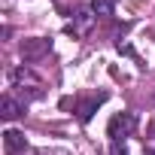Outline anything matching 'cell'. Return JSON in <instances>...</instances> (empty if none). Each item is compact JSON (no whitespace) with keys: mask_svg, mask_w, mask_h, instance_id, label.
Returning <instances> with one entry per match:
<instances>
[{"mask_svg":"<svg viewBox=\"0 0 155 155\" xmlns=\"http://www.w3.org/2000/svg\"><path fill=\"white\" fill-rule=\"evenodd\" d=\"M52 52V40H43V37H34V40H25L21 43V58L31 64V61H40L43 55Z\"/></svg>","mask_w":155,"mask_h":155,"instance_id":"obj_2","label":"cell"},{"mask_svg":"<svg viewBox=\"0 0 155 155\" xmlns=\"http://www.w3.org/2000/svg\"><path fill=\"white\" fill-rule=\"evenodd\" d=\"M91 25H94V9L85 6V9L76 12V18L67 25V34H73V37H85V34L91 31Z\"/></svg>","mask_w":155,"mask_h":155,"instance_id":"obj_3","label":"cell"},{"mask_svg":"<svg viewBox=\"0 0 155 155\" xmlns=\"http://www.w3.org/2000/svg\"><path fill=\"white\" fill-rule=\"evenodd\" d=\"M134 131H137V116H134V113H116V116L110 119V125H107V134H110L113 143H122V140L131 137Z\"/></svg>","mask_w":155,"mask_h":155,"instance_id":"obj_1","label":"cell"},{"mask_svg":"<svg viewBox=\"0 0 155 155\" xmlns=\"http://www.w3.org/2000/svg\"><path fill=\"white\" fill-rule=\"evenodd\" d=\"M0 116L12 122V119L25 116V104H21V101H15L12 94H3V101H0Z\"/></svg>","mask_w":155,"mask_h":155,"instance_id":"obj_6","label":"cell"},{"mask_svg":"<svg viewBox=\"0 0 155 155\" xmlns=\"http://www.w3.org/2000/svg\"><path fill=\"white\" fill-rule=\"evenodd\" d=\"M143 155H155V149H146V152H143Z\"/></svg>","mask_w":155,"mask_h":155,"instance_id":"obj_9","label":"cell"},{"mask_svg":"<svg viewBox=\"0 0 155 155\" xmlns=\"http://www.w3.org/2000/svg\"><path fill=\"white\" fill-rule=\"evenodd\" d=\"M12 82H15V85H25V82H31L34 88H40V79H37V76H34L28 67H18V70H12Z\"/></svg>","mask_w":155,"mask_h":155,"instance_id":"obj_7","label":"cell"},{"mask_svg":"<svg viewBox=\"0 0 155 155\" xmlns=\"http://www.w3.org/2000/svg\"><path fill=\"white\" fill-rule=\"evenodd\" d=\"M107 101V94H97V97H88V101H82L79 107H76V119H79L82 125H88L91 122V116L97 113V107Z\"/></svg>","mask_w":155,"mask_h":155,"instance_id":"obj_5","label":"cell"},{"mask_svg":"<svg viewBox=\"0 0 155 155\" xmlns=\"http://www.w3.org/2000/svg\"><path fill=\"white\" fill-rule=\"evenodd\" d=\"M3 149H6V155H18V152H25V149H28L25 134L15 131V128H9V131L3 134Z\"/></svg>","mask_w":155,"mask_h":155,"instance_id":"obj_4","label":"cell"},{"mask_svg":"<svg viewBox=\"0 0 155 155\" xmlns=\"http://www.w3.org/2000/svg\"><path fill=\"white\" fill-rule=\"evenodd\" d=\"M113 155H128V149H125V143H113Z\"/></svg>","mask_w":155,"mask_h":155,"instance_id":"obj_8","label":"cell"}]
</instances>
